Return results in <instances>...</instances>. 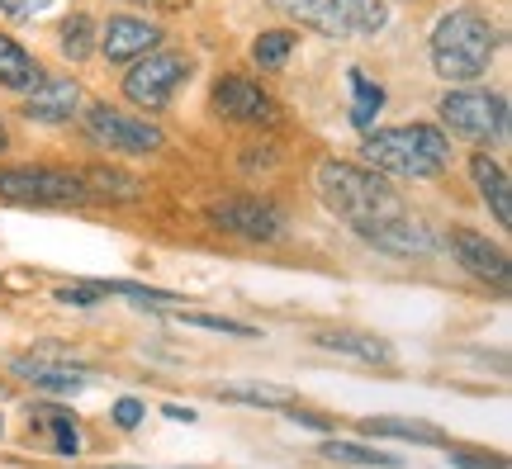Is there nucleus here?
Here are the masks:
<instances>
[{
	"mask_svg": "<svg viewBox=\"0 0 512 469\" xmlns=\"http://www.w3.org/2000/svg\"><path fill=\"white\" fill-rule=\"evenodd\" d=\"M470 176H475L479 195H484V204L494 209L498 223H503V228H512V190H508V176H503V166L489 162V157H475V162H470Z\"/></svg>",
	"mask_w": 512,
	"mask_h": 469,
	"instance_id": "nucleus-15",
	"label": "nucleus"
},
{
	"mask_svg": "<svg viewBox=\"0 0 512 469\" xmlns=\"http://www.w3.org/2000/svg\"><path fill=\"white\" fill-rule=\"evenodd\" d=\"M498 53V34L494 24L475 10H451L437 19V34H432V67L446 81H479L489 72V62Z\"/></svg>",
	"mask_w": 512,
	"mask_h": 469,
	"instance_id": "nucleus-3",
	"label": "nucleus"
},
{
	"mask_svg": "<svg viewBox=\"0 0 512 469\" xmlns=\"http://www.w3.org/2000/svg\"><path fill=\"white\" fill-rule=\"evenodd\" d=\"M91 19L86 15H72L67 24H62V53L72 57V62H81V57H91Z\"/></svg>",
	"mask_w": 512,
	"mask_h": 469,
	"instance_id": "nucleus-23",
	"label": "nucleus"
},
{
	"mask_svg": "<svg viewBox=\"0 0 512 469\" xmlns=\"http://www.w3.org/2000/svg\"><path fill=\"white\" fill-rule=\"evenodd\" d=\"M76 105H81V86L72 76H38L29 86V100H24V114L38 119V124H62L72 119Z\"/></svg>",
	"mask_w": 512,
	"mask_h": 469,
	"instance_id": "nucleus-11",
	"label": "nucleus"
},
{
	"mask_svg": "<svg viewBox=\"0 0 512 469\" xmlns=\"http://www.w3.org/2000/svg\"><path fill=\"white\" fill-rule=\"evenodd\" d=\"M451 247H456V261L470 275H479V280H489V285H498V289H508V256H503V247H494L489 237L470 233V228H456V233H451Z\"/></svg>",
	"mask_w": 512,
	"mask_h": 469,
	"instance_id": "nucleus-12",
	"label": "nucleus"
},
{
	"mask_svg": "<svg viewBox=\"0 0 512 469\" xmlns=\"http://www.w3.org/2000/svg\"><path fill=\"white\" fill-rule=\"evenodd\" d=\"M43 413H48V427H53V446H57V455H76V451H81V436H76L72 417L57 413V408H43Z\"/></svg>",
	"mask_w": 512,
	"mask_h": 469,
	"instance_id": "nucleus-25",
	"label": "nucleus"
},
{
	"mask_svg": "<svg viewBox=\"0 0 512 469\" xmlns=\"http://www.w3.org/2000/svg\"><path fill=\"white\" fill-rule=\"evenodd\" d=\"M166 417H171V422H195V413H190V408H181V403H171V408H166Z\"/></svg>",
	"mask_w": 512,
	"mask_h": 469,
	"instance_id": "nucleus-31",
	"label": "nucleus"
},
{
	"mask_svg": "<svg viewBox=\"0 0 512 469\" xmlns=\"http://www.w3.org/2000/svg\"><path fill=\"white\" fill-rule=\"evenodd\" d=\"M15 375H24L29 384H38V389H53V394H76V389H86L91 370L67 365V361H53V356H19Z\"/></svg>",
	"mask_w": 512,
	"mask_h": 469,
	"instance_id": "nucleus-14",
	"label": "nucleus"
},
{
	"mask_svg": "<svg viewBox=\"0 0 512 469\" xmlns=\"http://www.w3.org/2000/svg\"><path fill=\"white\" fill-rule=\"evenodd\" d=\"M361 157L375 171H389V176H403V181H427V176H437L441 166L451 162V143L432 124H403L370 133Z\"/></svg>",
	"mask_w": 512,
	"mask_h": 469,
	"instance_id": "nucleus-2",
	"label": "nucleus"
},
{
	"mask_svg": "<svg viewBox=\"0 0 512 469\" xmlns=\"http://www.w3.org/2000/svg\"><path fill=\"white\" fill-rule=\"evenodd\" d=\"M157 43H162V29L147 24V19H138V15H114L110 24H105V34H100V48H105L110 62L143 57V53H152Z\"/></svg>",
	"mask_w": 512,
	"mask_h": 469,
	"instance_id": "nucleus-13",
	"label": "nucleus"
},
{
	"mask_svg": "<svg viewBox=\"0 0 512 469\" xmlns=\"http://www.w3.org/2000/svg\"><path fill=\"white\" fill-rule=\"evenodd\" d=\"M328 460H347V465H384V469H399V455L389 451H366V446H356V441H328L323 446Z\"/></svg>",
	"mask_w": 512,
	"mask_h": 469,
	"instance_id": "nucleus-21",
	"label": "nucleus"
},
{
	"mask_svg": "<svg viewBox=\"0 0 512 469\" xmlns=\"http://www.w3.org/2000/svg\"><path fill=\"white\" fill-rule=\"evenodd\" d=\"M81 124L91 133L100 147H110V152H124V157H147V152H157L166 143L162 128L147 124V119H133L124 109H110V105H91L81 114Z\"/></svg>",
	"mask_w": 512,
	"mask_h": 469,
	"instance_id": "nucleus-5",
	"label": "nucleus"
},
{
	"mask_svg": "<svg viewBox=\"0 0 512 469\" xmlns=\"http://www.w3.org/2000/svg\"><path fill=\"white\" fill-rule=\"evenodd\" d=\"M451 460H456V469H508L503 460H484V455H465V451H456Z\"/></svg>",
	"mask_w": 512,
	"mask_h": 469,
	"instance_id": "nucleus-30",
	"label": "nucleus"
},
{
	"mask_svg": "<svg viewBox=\"0 0 512 469\" xmlns=\"http://www.w3.org/2000/svg\"><path fill=\"white\" fill-rule=\"evenodd\" d=\"M318 342L328 346V351H347V356L370 361V365H389V361H394V351H389L380 337H370V332H323Z\"/></svg>",
	"mask_w": 512,
	"mask_h": 469,
	"instance_id": "nucleus-17",
	"label": "nucleus"
},
{
	"mask_svg": "<svg viewBox=\"0 0 512 469\" xmlns=\"http://www.w3.org/2000/svg\"><path fill=\"white\" fill-rule=\"evenodd\" d=\"M86 181L100 190V195H110V199H138V181L133 176H119V171H86Z\"/></svg>",
	"mask_w": 512,
	"mask_h": 469,
	"instance_id": "nucleus-24",
	"label": "nucleus"
},
{
	"mask_svg": "<svg viewBox=\"0 0 512 469\" xmlns=\"http://www.w3.org/2000/svg\"><path fill=\"white\" fill-rule=\"evenodd\" d=\"M271 5L328 38H366L384 29V19H389L384 0H271Z\"/></svg>",
	"mask_w": 512,
	"mask_h": 469,
	"instance_id": "nucleus-4",
	"label": "nucleus"
},
{
	"mask_svg": "<svg viewBox=\"0 0 512 469\" xmlns=\"http://www.w3.org/2000/svg\"><path fill=\"white\" fill-rule=\"evenodd\" d=\"M214 109L233 124H271L275 119V100L247 76H223L214 86Z\"/></svg>",
	"mask_w": 512,
	"mask_h": 469,
	"instance_id": "nucleus-10",
	"label": "nucleus"
},
{
	"mask_svg": "<svg viewBox=\"0 0 512 469\" xmlns=\"http://www.w3.org/2000/svg\"><path fill=\"white\" fill-rule=\"evenodd\" d=\"M5 143H10V138H5V124H0V152H5Z\"/></svg>",
	"mask_w": 512,
	"mask_h": 469,
	"instance_id": "nucleus-32",
	"label": "nucleus"
},
{
	"mask_svg": "<svg viewBox=\"0 0 512 469\" xmlns=\"http://www.w3.org/2000/svg\"><path fill=\"white\" fill-rule=\"evenodd\" d=\"M209 223L219 233H233V237H247V242H271L280 233V209L275 204H261L252 195H233V199H219L209 204Z\"/></svg>",
	"mask_w": 512,
	"mask_h": 469,
	"instance_id": "nucleus-9",
	"label": "nucleus"
},
{
	"mask_svg": "<svg viewBox=\"0 0 512 469\" xmlns=\"http://www.w3.org/2000/svg\"><path fill=\"white\" fill-rule=\"evenodd\" d=\"M91 195L81 176L67 171H48V166H15V171H0V199H15V204H81Z\"/></svg>",
	"mask_w": 512,
	"mask_h": 469,
	"instance_id": "nucleus-6",
	"label": "nucleus"
},
{
	"mask_svg": "<svg viewBox=\"0 0 512 469\" xmlns=\"http://www.w3.org/2000/svg\"><path fill=\"white\" fill-rule=\"evenodd\" d=\"M437 109H441V119H446L451 133L475 138V143H489V138H498V133L508 128V105H503V95H489V91H451Z\"/></svg>",
	"mask_w": 512,
	"mask_h": 469,
	"instance_id": "nucleus-7",
	"label": "nucleus"
},
{
	"mask_svg": "<svg viewBox=\"0 0 512 469\" xmlns=\"http://www.w3.org/2000/svg\"><path fill=\"white\" fill-rule=\"evenodd\" d=\"M48 5H53V0H0V10L15 19H29V15H38V10H48Z\"/></svg>",
	"mask_w": 512,
	"mask_h": 469,
	"instance_id": "nucleus-29",
	"label": "nucleus"
},
{
	"mask_svg": "<svg viewBox=\"0 0 512 469\" xmlns=\"http://www.w3.org/2000/svg\"><path fill=\"white\" fill-rule=\"evenodd\" d=\"M57 299H62V304H76V308L100 304V299H105V285H67V289H57Z\"/></svg>",
	"mask_w": 512,
	"mask_h": 469,
	"instance_id": "nucleus-27",
	"label": "nucleus"
},
{
	"mask_svg": "<svg viewBox=\"0 0 512 469\" xmlns=\"http://www.w3.org/2000/svg\"><path fill=\"white\" fill-rule=\"evenodd\" d=\"M366 432L370 436H399V441H427V446H441L437 427H427V422H403V417H370Z\"/></svg>",
	"mask_w": 512,
	"mask_h": 469,
	"instance_id": "nucleus-19",
	"label": "nucleus"
},
{
	"mask_svg": "<svg viewBox=\"0 0 512 469\" xmlns=\"http://www.w3.org/2000/svg\"><path fill=\"white\" fill-rule=\"evenodd\" d=\"M219 398H233V403H261V408L290 403L285 389H266V384H228V389H219Z\"/></svg>",
	"mask_w": 512,
	"mask_h": 469,
	"instance_id": "nucleus-22",
	"label": "nucleus"
},
{
	"mask_svg": "<svg viewBox=\"0 0 512 469\" xmlns=\"http://www.w3.org/2000/svg\"><path fill=\"white\" fill-rule=\"evenodd\" d=\"M185 76H190V62L181 53H143V62L124 76V95L143 109H166Z\"/></svg>",
	"mask_w": 512,
	"mask_h": 469,
	"instance_id": "nucleus-8",
	"label": "nucleus"
},
{
	"mask_svg": "<svg viewBox=\"0 0 512 469\" xmlns=\"http://www.w3.org/2000/svg\"><path fill=\"white\" fill-rule=\"evenodd\" d=\"M38 76H43V67H38L34 57L24 53L15 38L0 34V86H10V91H29Z\"/></svg>",
	"mask_w": 512,
	"mask_h": 469,
	"instance_id": "nucleus-16",
	"label": "nucleus"
},
{
	"mask_svg": "<svg viewBox=\"0 0 512 469\" xmlns=\"http://www.w3.org/2000/svg\"><path fill=\"white\" fill-rule=\"evenodd\" d=\"M181 323L209 327V332H223V337H256V327L233 323V318H214V313H181Z\"/></svg>",
	"mask_w": 512,
	"mask_h": 469,
	"instance_id": "nucleus-26",
	"label": "nucleus"
},
{
	"mask_svg": "<svg viewBox=\"0 0 512 469\" xmlns=\"http://www.w3.org/2000/svg\"><path fill=\"white\" fill-rule=\"evenodd\" d=\"M351 91H356L351 124H356V128H370V124H375V114H380V105H384V91H380V86H370L361 72H351Z\"/></svg>",
	"mask_w": 512,
	"mask_h": 469,
	"instance_id": "nucleus-20",
	"label": "nucleus"
},
{
	"mask_svg": "<svg viewBox=\"0 0 512 469\" xmlns=\"http://www.w3.org/2000/svg\"><path fill=\"white\" fill-rule=\"evenodd\" d=\"M290 53H294L290 29H271V34H261L252 43V57H256V67H261V72H280V67L290 62Z\"/></svg>",
	"mask_w": 512,
	"mask_h": 469,
	"instance_id": "nucleus-18",
	"label": "nucleus"
},
{
	"mask_svg": "<svg viewBox=\"0 0 512 469\" xmlns=\"http://www.w3.org/2000/svg\"><path fill=\"white\" fill-rule=\"evenodd\" d=\"M114 422H119V427H138V422H143V403H138V398H119V403H114Z\"/></svg>",
	"mask_w": 512,
	"mask_h": 469,
	"instance_id": "nucleus-28",
	"label": "nucleus"
},
{
	"mask_svg": "<svg viewBox=\"0 0 512 469\" xmlns=\"http://www.w3.org/2000/svg\"><path fill=\"white\" fill-rule=\"evenodd\" d=\"M318 195L337 218H347L356 233L366 237L375 233L380 223H394L403 218V199L389 190V185L375 176V171H361L351 162H323L318 166Z\"/></svg>",
	"mask_w": 512,
	"mask_h": 469,
	"instance_id": "nucleus-1",
	"label": "nucleus"
}]
</instances>
